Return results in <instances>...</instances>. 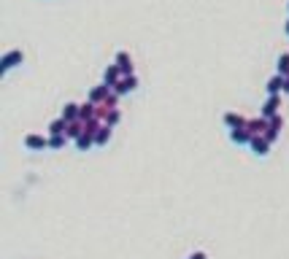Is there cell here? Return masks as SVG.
<instances>
[{
  "label": "cell",
  "mask_w": 289,
  "mask_h": 259,
  "mask_svg": "<svg viewBox=\"0 0 289 259\" xmlns=\"http://www.w3.org/2000/svg\"><path fill=\"white\" fill-rule=\"evenodd\" d=\"M278 132H281V130H273V127H268V132H265L262 138H265L268 143H276V140H278Z\"/></svg>",
  "instance_id": "44dd1931"
},
{
  "label": "cell",
  "mask_w": 289,
  "mask_h": 259,
  "mask_svg": "<svg viewBox=\"0 0 289 259\" xmlns=\"http://www.w3.org/2000/svg\"><path fill=\"white\" fill-rule=\"evenodd\" d=\"M25 62V52L22 49H11L3 54V60H0V73H8L11 68H16V65Z\"/></svg>",
  "instance_id": "6da1fadb"
},
{
  "label": "cell",
  "mask_w": 289,
  "mask_h": 259,
  "mask_svg": "<svg viewBox=\"0 0 289 259\" xmlns=\"http://www.w3.org/2000/svg\"><path fill=\"white\" fill-rule=\"evenodd\" d=\"M65 132H68V122H65L62 116L49 124V135H65Z\"/></svg>",
  "instance_id": "9a60e30c"
},
{
  "label": "cell",
  "mask_w": 289,
  "mask_h": 259,
  "mask_svg": "<svg viewBox=\"0 0 289 259\" xmlns=\"http://www.w3.org/2000/svg\"><path fill=\"white\" fill-rule=\"evenodd\" d=\"M25 146L30 149V151H43V149H49V138H43V135H27L25 138Z\"/></svg>",
  "instance_id": "9c48e42d"
},
{
  "label": "cell",
  "mask_w": 289,
  "mask_h": 259,
  "mask_svg": "<svg viewBox=\"0 0 289 259\" xmlns=\"http://www.w3.org/2000/svg\"><path fill=\"white\" fill-rule=\"evenodd\" d=\"M286 8H289V6H286Z\"/></svg>",
  "instance_id": "cb8c5ba5"
},
{
  "label": "cell",
  "mask_w": 289,
  "mask_h": 259,
  "mask_svg": "<svg viewBox=\"0 0 289 259\" xmlns=\"http://www.w3.org/2000/svg\"><path fill=\"white\" fill-rule=\"evenodd\" d=\"M276 68H278V76H284V79H286V76H289V54H281V57H278V65H276Z\"/></svg>",
  "instance_id": "d6986e66"
},
{
  "label": "cell",
  "mask_w": 289,
  "mask_h": 259,
  "mask_svg": "<svg viewBox=\"0 0 289 259\" xmlns=\"http://www.w3.org/2000/svg\"><path fill=\"white\" fill-rule=\"evenodd\" d=\"M136 89H138V79H136V76H124V79H122L117 86H114V92H117L119 98H122V95H130V92H136Z\"/></svg>",
  "instance_id": "277c9868"
},
{
  "label": "cell",
  "mask_w": 289,
  "mask_h": 259,
  "mask_svg": "<svg viewBox=\"0 0 289 259\" xmlns=\"http://www.w3.org/2000/svg\"><path fill=\"white\" fill-rule=\"evenodd\" d=\"M249 149H252L257 157H268V154H271V143H268L262 135H254L252 143H249Z\"/></svg>",
  "instance_id": "5b68a950"
},
{
  "label": "cell",
  "mask_w": 289,
  "mask_h": 259,
  "mask_svg": "<svg viewBox=\"0 0 289 259\" xmlns=\"http://www.w3.org/2000/svg\"><path fill=\"white\" fill-rule=\"evenodd\" d=\"M252 132H249L246 127H240V130H230V140L238 143V146H243V143H252Z\"/></svg>",
  "instance_id": "4fadbf2b"
},
{
  "label": "cell",
  "mask_w": 289,
  "mask_h": 259,
  "mask_svg": "<svg viewBox=\"0 0 289 259\" xmlns=\"http://www.w3.org/2000/svg\"><path fill=\"white\" fill-rule=\"evenodd\" d=\"M187 259H208V256H206V251H195V254L187 256Z\"/></svg>",
  "instance_id": "7402d4cb"
},
{
  "label": "cell",
  "mask_w": 289,
  "mask_h": 259,
  "mask_svg": "<svg viewBox=\"0 0 289 259\" xmlns=\"http://www.w3.org/2000/svg\"><path fill=\"white\" fill-rule=\"evenodd\" d=\"M79 113H81V105H76V103H65V108H62L60 116L71 124V122H79Z\"/></svg>",
  "instance_id": "7c38bea8"
},
{
  "label": "cell",
  "mask_w": 289,
  "mask_h": 259,
  "mask_svg": "<svg viewBox=\"0 0 289 259\" xmlns=\"http://www.w3.org/2000/svg\"><path fill=\"white\" fill-rule=\"evenodd\" d=\"M92 119H98V111H95V103H84L81 105V113H79V122H92Z\"/></svg>",
  "instance_id": "5bb4252c"
},
{
  "label": "cell",
  "mask_w": 289,
  "mask_h": 259,
  "mask_svg": "<svg viewBox=\"0 0 289 259\" xmlns=\"http://www.w3.org/2000/svg\"><path fill=\"white\" fill-rule=\"evenodd\" d=\"M68 135H49V149H65Z\"/></svg>",
  "instance_id": "ffe728a7"
},
{
  "label": "cell",
  "mask_w": 289,
  "mask_h": 259,
  "mask_svg": "<svg viewBox=\"0 0 289 259\" xmlns=\"http://www.w3.org/2000/svg\"><path fill=\"white\" fill-rule=\"evenodd\" d=\"M122 79H124V76H122V70H119V65H117V62L108 65V68L103 70V84H105V86H111V89H114V86H117Z\"/></svg>",
  "instance_id": "3957f363"
},
{
  "label": "cell",
  "mask_w": 289,
  "mask_h": 259,
  "mask_svg": "<svg viewBox=\"0 0 289 259\" xmlns=\"http://www.w3.org/2000/svg\"><path fill=\"white\" fill-rule=\"evenodd\" d=\"M117 65H119L122 76H136V68H132V57H130L127 52H117Z\"/></svg>",
  "instance_id": "8992f818"
},
{
  "label": "cell",
  "mask_w": 289,
  "mask_h": 259,
  "mask_svg": "<svg viewBox=\"0 0 289 259\" xmlns=\"http://www.w3.org/2000/svg\"><path fill=\"white\" fill-rule=\"evenodd\" d=\"M268 127H271V122H268L265 116H259V119H249V124H246V130L252 132V135H265Z\"/></svg>",
  "instance_id": "52a82bcc"
},
{
  "label": "cell",
  "mask_w": 289,
  "mask_h": 259,
  "mask_svg": "<svg viewBox=\"0 0 289 259\" xmlns=\"http://www.w3.org/2000/svg\"><path fill=\"white\" fill-rule=\"evenodd\" d=\"M225 124H227L230 130H240V127H246V124H249V119H243L240 113L227 111V113H225Z\"/></svg>",
  "instance_id": "8fae6325"
},
{
  "label": "cell",
  "mask_w": 289,
  "mask_h": 259,
  "mask_svg": "<svg viewBox=\"0 0 289 259\" xmlns=\"http://www.w3.org/2000/svg\"><path fill=\"white\" fill-rule=\"evenodd\" d=\"M68 138H73V140H79L81 135H84V122H71L68 124V132H65Z\"/></svg>",
  "instance_id": "e0dca14e"
},
{
  "label": "cell",
  "mask_w": 289,
  "mask_h": 259,
  "mask_svg": "<svg viewBox=\"0 0 289 259\" xmlns=\"http://www.w3.org/2000/svg\"><path fill=\"white\" fill-rule=\"evenodd\" d=\"M92 146H95V135H90V132H84V135L76 140V149L79 151H90Z\"/></svg>",
  "instance_id": "ac0fdd59"
},
{
  "label": "cell",
  "mask_w": 289,
  "mask_h": 259,
  "mask_svg": "<svg viewBox=\"0 0 289 259\" xmlns=\"http://www.w3.org/2000/svg\"><path fill=\"white\" fill-rule=\"evenodd\" d=\"M114 89L111 86H105V84H100V86H95V89L90 92V103H95V105H103L105 103V98H108Z\"/></svg>",
  "instance_id": "ba28073f"
},
{
  "label": "cell",
  "mask_w": 289,
  "mask_h": 259,
  "mask_svg": "<svg viewBox=\"0 0 289 259\" xmlns=\"http://www.w3.org/2000/svg\"><path fill=\"white\" fill-rule=\"evenodd\" d=\"M284 86H286V79H284V76H278V73H276L273 79L265 84V89H268V98H271V95H281V92H284Z\"/></svg>",
  "instance_id": "30bf717a"
},
{
  "label": "cell",
  "mask_w": 289,
  "mask_h": 259,
  "mask_svg": "<svg viewBox=\"0 0 289 259\" xmlns=\"http://www.w3.org/2000/svg\"><path fill=\"white\" fill-rule=\"evenodd\" d=\"M286 35H289V19H286Z\"/></svg>",
  "instance_id": "603a6c76"
},
{
  "label": "cell",
  "mask_w": 289,
  "mask_h": 259,
  "mask_svg": "<svg viewBox=\"0 0 289 259\" xmlns=\"http://www.w3.org/2000/svg\"><path fill=\"white\" fill-rule=\"evenodd\" d=\"M108 140H111V127L108 124H103V127L98 130V135H95V146H105Z\"/></svg>",
  "instance_id": "2e32d148"
},
{
  "label": "cell",
  "mask_w": 289,
  "mask_h": 259,
  "mask_svg": "<svg viewBox=\"0 0 289 259\" xmlns=\"http://www.w3.org/2000/svg\"><path fill=\"white\" fill-rule=\"evenodd\" d=\"M278 108H281V95H271V98L265 100V105H262V116L271 122L273 116H278Z\"/></svg>",
  "instance_id": "7a4b0ae2"
}]
</instances>
